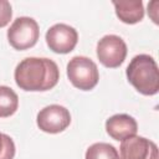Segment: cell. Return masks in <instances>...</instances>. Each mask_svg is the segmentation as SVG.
I'll use <instances>...</instances> for the list:
<instances>
[{"mask_svg":"<svg viewBox=\"0 0 159 159\" xmlns=\"http://www.w3.org/2000/svg\"><path fill=\"white\" fill-rule=\"evenodd\" d=\"M14 78L20 89L45 92L52 89L60 80V70L55 61L46 57H26L15 68Z\"/></svg>","mask_w":159,"mask_h":159,"instance_id":"obj_1","label":"cell"},{"mask_svg":"<svg viewBox=\"0 0 159 159\" xmlns=\"http://www.w3.org/2000/svg\"><path fill=\"white\" fill-rule=\"evenodd\" d=\"M128 82L142 94L154 96L159 91V70L155 60L145 53L134 56L127 66Z\"/></svg>","mask_w":159,"mask_h":159,"instance_id":"obj_2","label":"cell"},{"mask_svg":"<svg viewBox=\"0 0 159 159\" xmlns=\"http://www.w3.org/2000/svg\"><path fill=\"white\" fill-rule=\"evenodd\" d=\"M67 77L70 82L81 91L93 89L99 80L97 65L86 56H75L67 63Z\"/></svg>","mask_w":159,"mask_h":159,"instance_id":"obj_3","label":"cell"},{"mask_svg":"<svg viewBox=\"0 0 159 159\" xmlns=\"http://www.w3.org/2000/svg\"><path fill=\"white\" fill-rule=\"evenodd\" d=\"M40 37V27L36 20L21 16L14 20L7 30V41L17 51L34 47Z\"/></svg>","mask_w":159,"mask_h":159,"instance_id":"obj_4","label":"cell"},{"mask_svg":"<svg viewBox=\"0 0 159 159\" xmlns=\"http://www.w3.org/2000/svg\"><path fill=\"white\" fill-rule=\"evenodd\" d=\"M97 57L108 68L119 67L127 56V45L117 35H106L97 42Z\"/></svg>","mask_w":159,"mask_h":159,"instance_id":"obj_5","label":"cell"},{"mask_svg":"<svg viewBox=\"0 0 159 159\" xmlns=\"http://www.w3.org/2000/svg\"><path fill=\"white\" fill-rule=\"evenodd\" d=\"M36 123L42 132L57 134L63 132L71 124V114L63 106L50 104L37 113Z\"/></svg>","mask_w":159,"mask_h":159,"instance_id":"obj_6","label":"cell"},{"mask_svg":"<svg viewBox=\"0 0 159 159\" xmlns=\"http://www.w3.org/2000/svg\"><path fill=\"white\" fill-rule=\"evenodd\" d=\"M46 43L51 51L56 53H68L73 51L78 42L76 29L66 24H56L51 26L45 36Z\"/></svg>","mask_w":159,"mask_h":159,"instance_id":"obj_7","label":"cell"},{"mask_svg":"<svg viewBox=\"0 0 159 159\" xmlns=\"http://www.w3.org/2000/svg\"><path fill=\"white\" fill-rule=\"evenodd\" d=\"M119 158L120 159H159L158 147L154 142L135 134L122 140L119 147Z\"/></svg>","mask_w":159,"mask_h":159,"instance_id":"obj_8","label":"cell"},{"mask_svg":"<svg viewBox=\"0 0 159 159\" xmlns=\"http://www.w3.org/2000/svg\"><path fill=\"white\" fill-rule=\"evenodd\" d=\"M138 130L137 120L129 114H114L106 120V132L114 140H123L128 137L135 135Z\"/></svg>","mask_w":159,"mask_h":159,"instance_id":"obj_9","label":"cell"},{"mask_svg":"<svg viewBox=\"0 0 159 159\" xmlns=\"http://www.w3.org/2000/svg\"><path fill=\"white\" fill-rule=\"evenodd\" d=\"M117 17L128 25L137 24L144 17V6L140 0L112 1Z\"/></svg>","mask_w":159,"mask_h":159,"instance_id":"obj_10","label":"cell"},{"mask_svg":"<svg viewBox=\"0 0 159 159\" xmlns=\"http://www.w3.org/2000/svg\"><path fill=\"white\" fill-rule=\"evenodd\" d=\"M19 108V97L12 88L0 86V118L12 116Z\"/></svg>","mask_w":159,"mask_h":159,"instance_id":"obj_11","label":"cell"},{"mask_svg":"<svg viewBox=\"0 0 159 159\" xmlns=\"http://www.w3.org/2000/svg\"><path fill=\"white\" fill-rule=\"evenodd\" d=\"M84 159H120L118 150L109 143H94L86 150Z\"/></svg>","mask_w":159,"mask_h":159,"instance_id":"obj_12","label":"cell"},{"mask_svg":"<svg viewBox=\"0 0 159 159\" xmlns=\"http://www.w3.org/2000/svg\"><path fill=\"white\" fill-rule=\"evenodd\" d=\"M15 143L10 135L0 133V159H14Z\"/></svg>","mask_w":159,"mask_h":159,"instance_id":"obj_13","label":"cell"},{"mask_svg":"<svg viewBox=\"0 0 159 159\" xmlns=\"http://www.w3.org/2000/svg\"><path fill=\"white\" fill-rule=\"evenodd\" d=\"M12 17L11 4L7 0H0V29L5 27Z\"/></svg>","mask_w":159,"mask_h":159,"instance_id":"obj_14","label":"cell"},{"mask_svg":"<svg viewBox=\"0 0 159 159\" xmlns=\"http://www.w3.org/2000/svg\"><path fill=\"white\" fill-rule=\"evenodd\" d=\"M158 1H152L149 5H148V15L152 17V20L154 21V24H158L159 21H158V16H155V12H157V9L154 7L155 6V4H157Z\"/></svg>","mask_w":159,"mask_h":159,"instance_id":"obj_15","label":"cell"}]
</instances>
